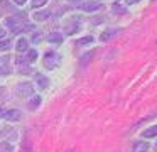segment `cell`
Masks as SVG:
<instances>
[{"instance_id":"cell-5","label":"cell","mask_w":157,"mask_h":152,"mask_svg":"<svg viewBox=\"0 0 157 152\" xmlns=\"http://www.w3.org/2000/svg\"><path fill=\"white\" fill-rule=\"evenodd\" d=\"M81 9L85 12H96V10L101 9V3L100 2H85V3H81Z\"/></svg>"},{"instance_id":"cell-19","label":"cell","mask_w":157,"mask_h":152,"mask_svg":"<svg viewBox=\"0 0 157 152\" xmlns=\"http://www.w3.org/2000/svg\"><path fill=\"white\" fill-rule=\"evenodd\" d=\"M0 152H12V145L9 142H2L0 144Z\"/></svg>"},{"instance_id":"cell-14","label":"cell","mask_w":157,"mask_h":152,"mask_svg":"<svg viewBox=\"0 0 157 152\" xmlns=\"http://www.w3.org/2000/svg\"><path fill=\"white\" fill-rule=\"evenodd\" d=\"M12 47L10 39H0V51H9Z\"/></svg>"},{"instance_id":"cell-22","label":"cell","mask_w":157,"mask_h":152,"mask_svg":"<svg viewBox=\"0 0 157 152\" xmlns=\"http://www.w3.org/2000/svg\"><path fill=\"white\" fill-rule=\"evenodd\" d=\"M25 2H27V0H14V3H15V5H19V7H22Z\"/></svg>"},{"instance_id":"cell-7","label":"cell","mask_w":157,"mask_h":152,"mask_svg":"<svg viewBox=\"0 0 157 152\" xmlns=\"http://www.w3.org/2000/svg\"><path fill=\"white\" fill-rule=\"evenodd\" d=\"M10 73V66H9L7 57H0V74H9Z\"/></svg>"},{"instance_id":"cell-13","label":"cell","mask_w":157,"mask_h":152,"mask_svg":"<svg viewBox=\"0 0 157 152\" xmlns=\"http://www.w3.org/2000/svg\"><path fill=\"white\" fill-rule=\"evenodd\" d=\"M39 105H41V96H37V95H36V96H32V100L27 103V107L31 108V110H36Z\"/></svg>"},{"instance_id":"cell-2","label":"cell","mask_w":157,"mask_h":152,"mask_svg":"<svg viewBox=\"0 0 157 152\" xmlns=\"http://www.w3.org/2000/svg\"><path fill=\"white\" fill-rule=\"evenodd\" d=\"M32 93H34V86L31 83H27V81H22V83H19L15 86V95L19 98H29L32 96Z\"/></svg>"},{"instance_id":"cell-17","label":"cell","mask_w":157,"mask_h":152,"mask_svg":"<svg viewBox=\"0 0 157 152\" xmlns=\"http://www.w3.org/2000/svg\"><path fill=\"white\" fill-rule=\"evenodd\" d=\"M49 15H51L49 12H37V14L34 15V20H46Z\"/></svg>"},{"instance_id":"cell-4","label":"cell","mask_w":157,"mask_h":152,"mask_svg":"<svg viewBox=\"0 0 157 152\" xmlns=\"http://www.w3.org/2000/svg\"><path fill=\"white\" fill-rule=\"evenodd\" d=\"M4 118L9 122H19L22 118V113L19 110H9V111H4Z\"/></svg>"},{"instance_id":"cell-15","label":"cell","mask_w":157,"mask_h":152,"mask_svg":"<svg viewBox=\"0 0 157 152\" xmlns=\"http://www.w3.org/2000/svg\"><path fill=\"white\" fill-rule=\"evenodd\" d=\"M155 132H157V127H155V125H152V127H150V128H147V130H144L142 137H147V138H152L154 135H155Z\"/></svg>"},{"instance_id":"cell-8","label":"cell","mask_w":157,"mask_h":152,"mask_svg":"<svg viewBox=\"0 0 157 152\" xmlns=\"http://www.w3.org/2000/svg\"><path fill=\"white\" fill-rule=\"evenodd\" d=\"M15 49H17L19 53H25V51L29 49V42L24 39V37H21V39H17V44H15Z\"/></svg>"},{"instance_id":"cell-1","label":"cell","mask_w":157,"mask_h":152,"mask_svg":"<svg viewBox=\"0 0 157 152\" xmlns=\"http://www.w3.org/2000/svg\"><path fill=\"white\" fill-rule=\"evenodd\" d=\"M61 59H63L61 54L49 51V53H46V56H44V66L49 68V69H56V68L61 64Z\"/></svg>"},{"instance_id":"cell-18","label":"cell","mask_w":157,"mask_h":152,"mask_svg":"<svg viewBox=\"0 0 157 152\" xmlns=\"http://www.w3.org/2000/svg\"><path fill=\"white\" fill-rule=\"evenodd\" d=\"M32 7H34V9H41V7H44L46 3H48V0H32Z\"/></svg>"},{"instance_id":"cell-12","label":"cell","mask_w":157,"mask_h":152,"mask_svg":"<svg viewBox=\"0 0 157 152\" xmlns=\"http://www.w3.org/2000/svg\"><path fill=\"white\" fill-rule=\"evenodd\" d=\"M48 42H54V44L63 42V34H58V32L49 34V36H48Z\"/></svg>"},{"instance_id":"cell-6","label":"cell","mask_w":157,"mask_h":152,"mask_svg":"<svg viewBox=\"0 0 157 152\" xmlns=\"http://www.w3.org/2000/svg\"><path fill=\"white\" fill-rule=\"evenodd\" d=\"M115 34H118V29H106V30H103V32H101L100 39H101V42H108Z\"/></svg>"},{"instance_id":"cell-16","label":"cell","mask_w":157,"mask_h":152,"mask_svg":"<svg viewBox=\"0 0 157 152\" xmlns=\"http://www.w3.org/2000/svg\"><path fill=\"white\" fill-rule=\"evenodd\" d=\"M112 10H113V12H117V14H120V15H123V14L127 12V9H125V7H123V5H120L118 2H117V3H113Z\"/></svg>"},{"instance_id":"cell-10","label":"cell","mask_w":157,"mask_h":152,"mask_svg":"<svg viewBox=\"0 0 157 152\" xmlns=\"http://www.w3.org/2000/svg\"><path fill=\"white\" fill-rule=\"evenodd\" d=\"M36 83H37L39 88H46V86H48V83H49V80L44 76V74H39L37 73V74H36Z\"/></svg>"},{"instance_id":"cell-9","label":"cell","mask_w":157,"mask_h":152,"mask_svg":"<svg viewBox=\"0 0 157 152\" xmlns=\"http://www.w3.org/2000/svg\"><path fill=\"white\" fill-rule=\"evenodd\" d=\"M25 61H27V63H34L36 59H37V51L36 49H27L25 51Z\"/></svg>"},{"instance_id":"cell-23","label":"cell","mask_w":157,"mask_h":152,"mask_svg":"<svg viewBox=\"0 0 157 152\" xmlns=\"http://www.w3.org/2000/svg\"><path fill=\"white\" fill-rule=\"evenodd\" d=\"M4 36H5V29H0V39H4Z\"/></svg>"},{"instance_id":"cell-3","label":"cell","mask_w":157,"mask_h":152,"mask_svg":"<svg viewBox=\"0 0 157 152\" xmlns=\"http://www.w3.org/2000/svg\"><path fill=\"white\" fill-rule=\"evenodd\" d=\"M25 24V17L24 14L22 15H19V14H15V15L9 17V19H5V25L9 27V29H14V30H19L22 25Z\"/></svg>"},{"instance_id":"cell-25","label":"cell","mask_w":157,"mask_h":152,"mask_svg":"<svg viewBox=\"0 0 157 152\" xmlns=\"http://www.w3.org/2000/svg\"><path fill=\"white\" fill-rule=\"evenodd\" d=\"M137 0H127V3H135Z\"/></svg>"},{"instance_id":"cell-26","label":"cell","mask_w":157,"mask_h":152,"mask_svg":"<svg viewBox=\"0 0 157 152\" xmlns=\"http://www.w3.org/2000/svg\"><path fill=\"white\" fill-rule=\"evenodd\" d=\"M0 115H4V108L0 107Z\"/></svg>"},{"instance_id":"cell-24","label":"cell","mask_w":157,"mask_h":152,"mask_svg":"<svg viewBox=\"0 0 157 152\" xmlns=\"http://www.w3.org/2000/svg\"><path fill=\"white\" fill-rule=\"evenodd\" d=\"M71 3H76V2H83V0H69Z\"/></svg>"},{"instance_id":"cell-20","label":"cell","mask_w":157,"mask_h":152,"mask_svg":"<svg viewBox=\"0 0 157 152\" xmlns=\"http://www.w3.org/2000/svg\"><path fill=\"white\" fill-rule=\"evenodd\" d=\"M91 42H93V37L91 36H86V37H83V39L78 41V44H81V46H86V44H91Z\"/></svg>"},{"instance_id":"cell-21","label":"cell","mask_w":157,"mask_h":152,"mask_svg":"<svg viewBox=\"0 0 157 152\" xmlns=\"http://www.w3.org/2000/svg\"><path fill=\"white\" fill-rule=\"evenodd\" d=\"M22 27H24L22 30H25V32H31V30H34V29H36V27L32 25V24H24Z\"/></svg>"},{"instance_id":"cell-11","label":"cell","mask_w":157,"mask_h":152,"mask_svg":"<svg viewBox=\"0 0 157 152\" xmlns=\"http://www.w3.org/2000/svg\"><path fill=\"white\" fill-rule=\"evenodd\" d=\"M149 150V144L147 142H135L132 152H147Z\"/></svg>"}]
</instances>
